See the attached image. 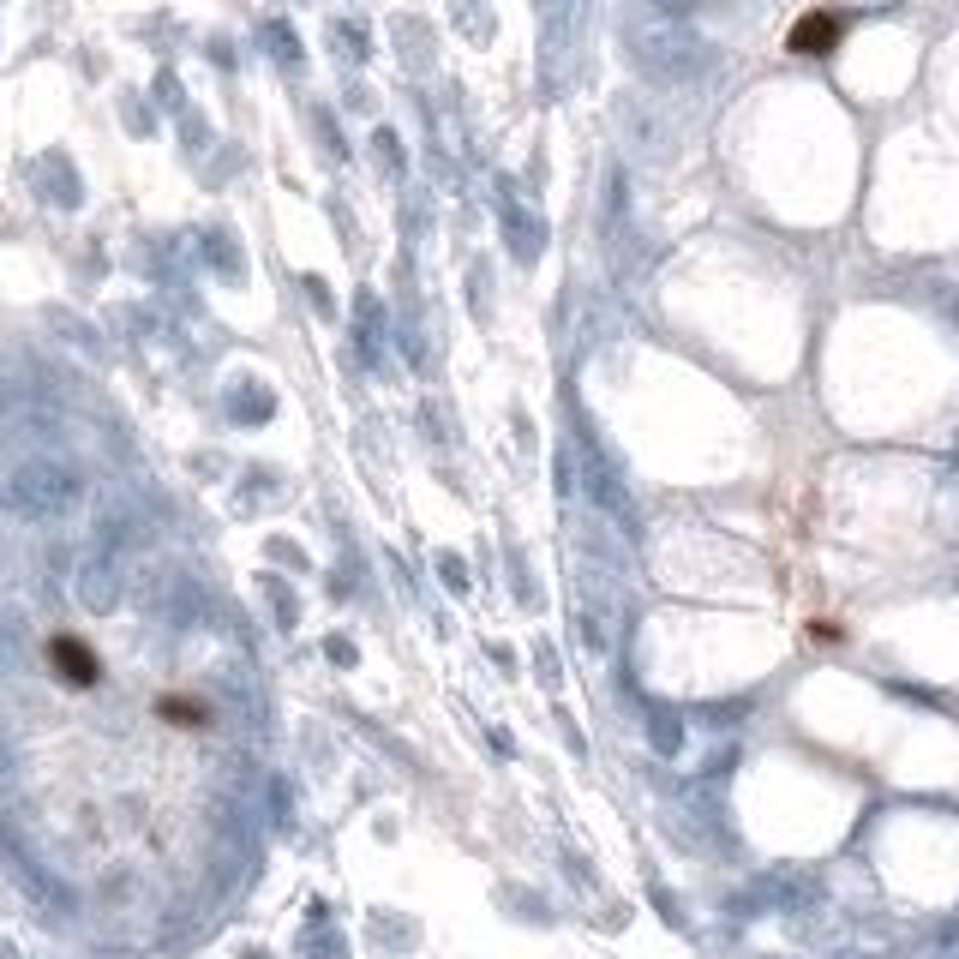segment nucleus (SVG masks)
I'll return each instance as SVG.
<instances>
[{
  "label": "nucleus",
  "instance_id": "nucleus-1",
  "mask_svg": "<svg viewBox=\"0 0 959 959\" xmlns=\"http://www.w3.org/2000/svg\"><path fill=\"white\" fill-rule=\"evenodd\" d=\"M78 492H84L78 468H72V462H54V456H30V462H18V468H12V480H6L12 510H18V516H30V522H54V516H66V510L78 504Z\"/></svg>",
  "mask_w": 959,
  "mask_h": 959
},
{
  "label": "nucleus",
  "instance_id": "nucleus-2",
  "mask_svg": "<svg viewBox=\"0 0 959 959\" xmlns=\"http://www.w3.org/2000/svg\"><path fill=\"white\" fill-rule=\"evenodd\" d=\"M840 36V18H828V12H816V18H804L798 30H792V48L798 54H810V48H828Z\"/></svg>",
  "mask_w": 959,
  "mask_h": 959
},
{
  "label": "nucleus",
  "instance_id": "nucleus-3",
  "mask_svg": "<svg viewBox=\"0 0 959 959\" xmlns=\"http://www.w3.org/2000/svg\"><path fill=\"white\" fill-rule=\"evenodd\" d=\"M54 330H66V336H72V342H78L84 354H102V342H96V330H90V324H78L72 312H54Z\"/></svg>",
  "mask_w": 959,
  "mask_h": 959
},
{
  "label": "nucleus",
  "instance_id": "nucleus-4",
  "mask_svg": "<svg viewBox=\"0 0 959 959\" xmlns=\"http://www.w3.org/2000/svg\"><path fill=\"white\" fill-rule=\"evenodd\" d=\"M48 192H54L60 204H78V180H72L66 162H48Z\"/></svg>",
  "mask_w": 959,
  "mask_h": 959
},
{
  "label": "nucleus",
  "instance_id": "nucleus-5",
  "mask_svg": "<svg viewBox=\"0 0 959 959\" xmlns=\"http://www.w3.org/2000/svg\"><path fill=\"white\" fill-rule=\"evenodd\" d=\"M264 42L282 54V66H294L300 60V48H294V36H288V24H264Z\"/></svg>",
  "mask_w": 959,
  "mask_h": 959
}]
</instances>
